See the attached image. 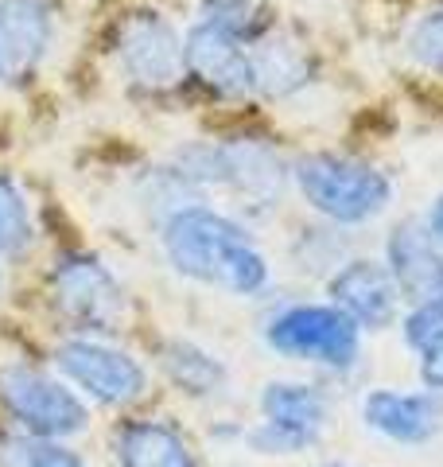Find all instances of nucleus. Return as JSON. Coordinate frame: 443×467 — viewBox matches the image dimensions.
<instances>
[{"label": "nucleus", "instance_id": "nucleus-23", "mask_svg": "<svg viewBox=\"0 0 443 467\" xmlns=\"http://www.w3.org/2000/svg\"><path fill=\"white\" fill-rule=\"evenodd\" d=\"M424 226H428V234L443 245V195L432 202V211H428V218H424Z\"/></svg>", "mask_w": 443, "mask_h": 467}, {"label": "nucleus", "instance_id": "nucleus-13", "mask_svg": "<svg viewBox=\"0 0 443 467\" xmlns=\"http://www.w3.org/2000/svg\"><path fill=\"white\" fill-rule=\"evenodd\" d=\"M362 425L393 444H428L443 429V393L432 389H369L362 398Z\"/></svg>", "mask_w": 443, "mask_h": 467}, {"label": "nucleus", "instance_id": "nucleus-18", "mask_svg": "<svg viewBox=\"0 0 443 467\" xmlns=\"http://www.w3.org/2000/svg\"><path fill=\"white\" fill-rule=\"evenodd\" d=\"M199 20L222 27L242 43H253L273 27L269 0H199Z\"/></svg>", "mask_w": 443, "mask_h": 467}, {"label": "nucleus", "instance_id": "nucleus-9", "mask_svg": "<svg viewBox=\"0 0 443 467\" xmlns=\"http://www.w3.org/2000/svg\"><path fill=\"white\" fill-rule=\"evenodd\" d=\"M55 43V8L47 0H0V86H27Z\"/></svg>", "mask_w": 443, "mask_h": 467}, {"label": "nucleus", "instance_id": "nucleus-19", "mask_svg": "<svg viewBox=\"0 0 443 467\" xmlns=\"http://www.w3.org/2000/svg\"><path fill=\"white\" fill-rule=\"evenodd\" d=\"M0 467H86V460L55 436L12 432L0 441Z\"/></svg>", "mask_w": 443, "mask_h": 467}, {"label": "nucleus", "instance_id": "nucleus-8", "mask_svg": "<svg viewBox=\"0 0 443 467\" xmlns=\"http://www.w3.org/2000/svg\"><path fill=\"white\" fill-rule=\"evenodd\" d=\"M113 55L121 75L140 86V90H171L180 86L187 67H183V36L175 32L168 16L156 8H137L129 12L117 27Z\"/></svg>", "mask_w": 443, "mask_h": 467}, {"label": "nucleus", "instance_id": "nucleus-11", "mask_svg": "<svg viewBox=\"0 0 443 467\" xmlns=\"http://www.w3.org/2000/svg\"><path fill=\"white\" fill-rule=\"evenodd\" d=\"M183 67L199 86L211 94L238 101L253 94V75H249V43L226 36L214 24H195L183 36Z\"/></svg>", "mask_w": 443, "mask_h": 467}, {"label": "nucleus", "instance_id": "nucleus-3", "mask_svg": "<svg viewBox=\"0 0 443 467\" xmlns=\"http://www.w3.org/2000/svg\"><path fill=\"white\" fill-rule=\"evenodd\" d=\"M264 343L280 358L346 374L362 355V327L335 304H288L264 324Z\"/></svg>", "mask_w": 443, "mask_h": 467}, {"label": "nucleus", "instance_id": "nucleus-5", "mask_svg": "<svg viewBox=\"0 0 443 467\" xmlns=\"http://www.w3.org/2000/svg\"><path fill=\"white\" fill-rule=\"evenodd\" d=\"M0 409L16 420L20 432L70 441L90 429V405L74 393L58 374H47L32 362L0 367Z\"/></svg>", "mask_w": 443, "mask_h": 467}, {"label": "nucleus", "instance_id": "nucleus-4", "mask_svg": "<svg viewBox=\"0 0 443 467\" xmlns=\"http://www.w3.org/2000/svg\"><path fill=\"white\" fill-rule=\"evenodd\" d=\"M58 378L82 401H98L106 409L137 405L148 393V370L137 355L101 335H70L55 347Z\"/></svg>", "mask_w": 443, "mask_h": 467}, {"label": "nucleus", "instance_id": "nucleus-20", "mask_svg": "<svg viewBox=\"0 0 443 467\" xmlns=\"http://www.w3.org/2000/svg\"><path fill=\"white\" fill-rule=\"evenodd\" d=\"M408 55L412 63H420L432 75H443V0L432 5L424 16L408 27Z\"/></svg>", "mask_w": 443, "mask_h": 467}, {"label": "nucleus", "instance_id": "nucleus-21", "mask_svg": "<svg viewBox=\"0 0 443 467\" xmlns=\"http://www.w3.org/2000/svg\"><path fill=\"white\" fill-rule=\"evenodd\" d=\"M439 331H443V304H408V312L401 319V335L412 355H420Z\"/></svg>", "mask_w": 443, "mask_h": 467}, {"label": "nucleus", "instance_id": "nucleus-22", "mask_svg": "<svg viewBox=\"0 0 443 467\" xmlns=\"http://www.w3.org/2000/svg\"><path fill=\"white\" fill-rule=\"evenodd\" d=\"M417 362H420V382H424V389L443 393V331L420 350Z\"/></svg>", "mask_w": 443, "mask_h": 467}, {"label": "nucleus", "instance_id": "nucleus-7", "mask_svg": "<svg viewBox=\"0 0 443 467\" xmlns=\"http://www.w3.org/2000/svg\"><path fill=\"white\" fill-rule=\"evenodd\" d=\"M261 420L245 432V448L257 456H300L315 448L327 432L331 401L312 382H295V378H276L261 386Z\"/></svg>", "mask_w": 443, "mask_h": 467}, {"label": "nucleus", "instance_id": "nucleus-12", "mask_svg": "<svg viewBox=\"0 0 443 467\" xmlns=\"http://www.w3.org/2000/svg\"><path fill=\"white\" fill-rule=\"evenodd\" d=\"M386 269L408 304H443V245L420 218H401L386 238Z\"/></svg>", "mask_w": 443, "mask_h": 467}, {"label": "nucleus", "instance_id": "nucleus-24", "mask_svg": "<svg viewBox=\"0 0 443 467\" xmlns=\"http://www.w3.org/2000/svg\"><path fill=\"white\" fill-rule=\"evenodd\" d=\"M0 292H5V273H0Z\"/></svg>", "mask_w": 443, "mask_h": 467}, {"label": "nucleus", "instance_id": "nucleus-6", "mask_svg": "<svg viewBox=\"0 0 443 467\" xmlns=\"http://www.w3.org/2000/svg\"><path fill=\"white\" fill-rule=\"evenodd\" d=\"M51 304L74 335H113L129 316V296L113 269L94 254H63L51 269Z\"/></svg>", "mask_w": 443, "mask_h": 467}, {"label": "nucleus", "instance_id": "nucleus-17", "mask_svg": "<svg viewBox=\"0 0 443 467\" xmlns=\"http://www.w3.org/2000/svg\"><path fill=\"white\" fill-rule=\"evenodd\" d=\"M36 245V218L24 187L0 171V261H24Z\"/></svg>", "mask_w": 443, "mask_h": 467}, {"label": "nucleus", "instance_id": "nucleus-15", "mask_svg": "<svg viewBox=\"0 0 443 467\" xmlns=\"http://www.w3.org/2000/svg\"><path fill=\"white\" fill-rule=\"evenodd\" d=\"M117 467H199L187 436L156 417H132L113 429Z\"/></svg>", "mask_w": 443, "mask_h": 467}, {"label": "nucleus", "instance_id": "nucleus-16", "mask_svg": "<svg viewBox=\"0 0 443 467\" xmlns=\"http://www.w3.org/2000/svg\"><path fill=\"white\" fill-rule=\"evenodd\" d=\"M160 367H164L168 382L187 393V398H214L226 386V362L211 355L206 347L191 343V339H171L160 350Z\"/></svg>", "mask_w": 443, "mask_h": 467}, {"label": "nucleus", "instance_id": "nucleus-14", "mask_svg": "<svg viewBox=\"0 0 443 467\" xmlns=\"http://www.w3.org/2000/svg\"><path fill=\"white\" fill-rule=\"evenodd\" d=\"M249 75H253V94L264 101H284L315 82L319 58L304 39L292 32L269 27L261 39L249 43Z\"/></svg>", "mask_w": 443, "mask_h": 467}, {"label": "nucleus", "instance_id": "nucleus-2", "mask_svg": "<svg viewBox=\"0 0 443 467\" xmlns=\"http://www.w3.org/2000/svg\"><path fill=\"white\" fill-rule=\"evenodd\" d=\"M300 199L331 226H366L393 202V180L369 160L346 152H307L292 164Z\"/></svg>", "mask_w": 443, "mask_h": 467}, {"label": "nucleus", "instance_id": "nucleus-1", "mask_svg": "<svg viewBox=\"0 0 443 467\" xmlns=\"http://www.w3.org/2000/svg\"><path fill=\"white\" fill-rule=\"evenodd\" d=\"M160 250L171 273L226 296H261L273 265L238 218L211 202H183L160 223Z\"/></svg>", "mask_w": 443, "mask_h": 467}, {"label": "nucleus", "instance_id": "nucleus-10", "mask_svg": "<svg viewBox=\"0 0 443 467\" xmlns=\"http://www.w3.org/2000/svg\"><path fill=\"white\" fill-rule=\"evenodd\" d=\"M327 296L335 308H343L362 331H386L401 312V292L386 261L374 257H346L331 273Z\"/></svg>", "mask_w": 443, "mask_h": 467}]
</instances>
